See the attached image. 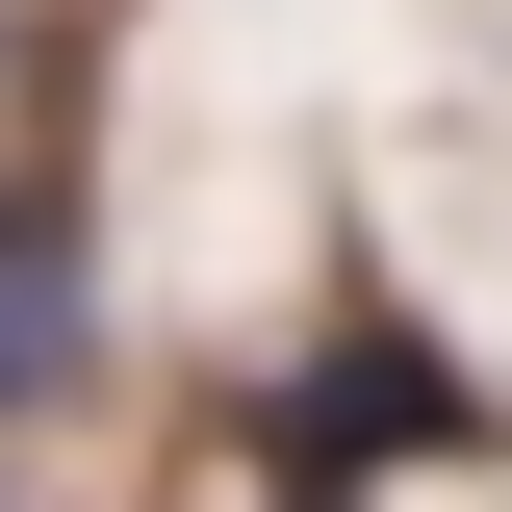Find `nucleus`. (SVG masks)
I'll list each match as a JSON object with an SVG mask.
<instances>
[{
    "mask_svg": "<svg viewBox=\"0 0 512 512\" xmlns=\"http://www.w3.org/2000/svg\"><path fill=\"white\" fill-rule=\"evenodd\" d=\"M410 461H487V384H461L410 308H333L308 359L256 384V487L282 512H359V487H410Z\"/></svg>",
    "mask_w": 512,
    "mask_h": 512,
    "instance_id": "1",
    "label": "nucleus"
},
{
    "mask_svg": "<svg viewBox=\"0 0 512 512\" xmlns=\"http://www.w3.org/2000/svg\"><path fill=\"white\" fill-rule=\"evenodd\" d=\"M77 359H103V282H77V205H26V180H0V436L52 410Z\"/></svg>",
    "mask_w": 512,
    "mask_h": 512,
    "instance_id": "2",
    "label": "nucleus"
}]
</instances>
